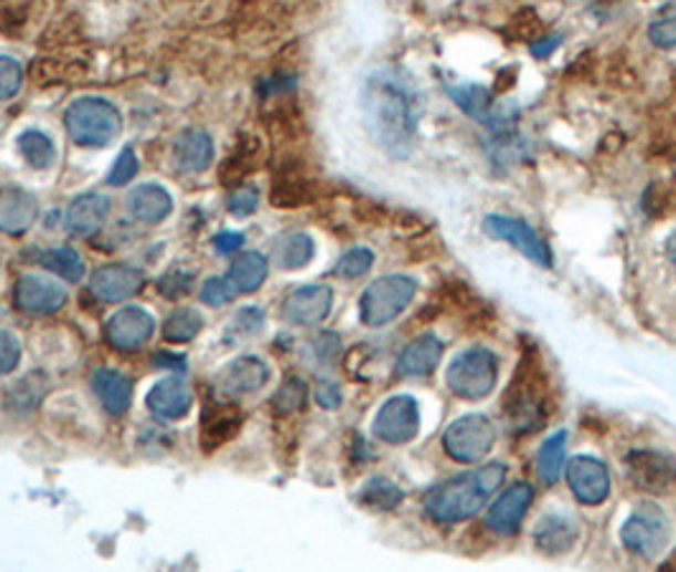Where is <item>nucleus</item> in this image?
I'll use <instances>...</instances> for the list:
<instances>
[{"mask_svg":"<svg viewBox=\"0 0 676 572\" xmlns=\"http://www.w3.org/2000/svg\"><path fill=\"white\" fill-rule=\"evenodd\" d=\"M496 443V428L489 417L481 413H470L458 417L448 425L443 433V448L448 458L456 464H481V460L491 454Z\"/></svg>","mask_w":676,"mask_h":572,"instance_id":"nucleus-7","label":"nucleus"},{"mask_svg":"<svg viewBox=\"0 0 676 572\" xmlns=\"http://www.w3.org/2000/svg\"><path fill=\"white\" fill-rule=\"evenodd\" d=\"M313 184L301 181V178H285V181L275 184L272 201H275V207H303V204L313 201Z\"/></svg>","mask_w":676,"mask_h":572,"instance_id":"nucleus-37","label":"nucleus"},{"mask_svg":"<svg viewBox=\"0 0 676 572\" xmlns=\"http://www.w3.org/2000/svg\"><path fill=\"white\" fill-rule=\"evenodd\" d=\"M443 352V341L435 334L417 336L402 349L397 358V374H402V377H427L440 364Z\"/></svg>","mask_w":676,"mask_h":572,"instance_id":"nucleus-24","label":"nucleus"},{"mask_svg":"<svg viewBox=\"0 0 676 572\" xmlns=\"http://www.w3.org/2000/svg\"><path fill=\"white\" fill-rule=\"evenodd\" d=\"M90 384L94 397L100 399V405L110 415H125L127 407L133 405V379L125 372L100 366V370L92 372Z\"/></svg>","mask_w":676,"mask_h":572,"instance_id":"nucleus-23","label":"nucleus"},{"mask_svg":"<svg viewBox=\"0 0 676 572\" xmlns=\"http://www.w3.org/2000/svg\"><path fill=\"white\" fill-rule=\"evenodd\" d=\"M237 298V288L229 278H209L201 285V301L207 305H225Z\"/></svg>","mask_w":676,"mask_h":572,"instance_id":"nucleus-47","label":"nucleus"},{"mask_svg":"<svg viewBox=\"0 0 676 572\" xmlns=\"http://www.w3.org/2000/svg\"><path fill=\"white\" fill-rule=\"evenodd\" d=\"M564 460H568V433L560 430L552 438L542 443V448L537 450V476L544 486H554L560 481L564 471Z\"/></svg>","mask_w":676,"mask_h":572,"instance_id":"nucleus-29","label":"nucleus"},{"mask_svg":"<svg viewBox=\"0 0 676 572\" xmlns=\"http://www.w3.org/2000/svg\"><path fill=\"white\" fill-rule=\"evenodd\" d=\"M666 258L676 264V229L669 235V239H666Z\"/></svg>","mask_w":676,"mask_h":572,"instance_id":"nucleus-56","label":"nucleus"},{"mask_svg":"<svg viewBox=\"0 0 676 572\" xmlns=\"http://www.w3.org/2000/svg\"><path fill=\"white\" fill-rule=\"evenodd\" d=\"M445 92L450 100L464 110L468 117L478 123H489L493 115V92L481 84H464V82H445Z\"/></svg>","mask_w":676,"mask_h":572,"instance_id":"nucleus-28","label":"nucleus"},{"mask_svg":"<svg viewBox=\"0 0 676 572\" xmlns=\"http://www.w3.org/2000/svg\"><path fill=\"white\" fill-rule=\"evenodd\" d=\"M110 215V199L105 194H82L72 201L70 211H66V227H70L72 237L87 239L97 235L102 225Z\"/></svg>","mask_w":676,"mask_h":572,"instance_id":"nucleus-25","label":"nucleus"},{"mask_svg":"<svg viewBox=\"0 0 676 572\" xmlns=\"http://www.w3.org/2000/svg\"><path fill=\"white\" fill-rule=\"evenodd\" d=\"M270 262L262 252H242L229 268V280L237 288V293H254L268 278Z\"/></svg>","mask_w":676,"mask_h":572,"instance_id":"nucleus-30","label":"nucleus"},{"mask_svg":"<svg viewBox=\"0 0 676 572\" xmlns=\"http://www.w3.org/2000/svg\"><path fill=\"white\" fill-rule=\"evenodd\" d=\"M70 138L84 148H107L123 133V113L105 97H80L64 113Z\"/></svg>","mask_w":676,"mask_h":572,"instance_id":"nucleus-4","label":"nucleus"},{"mask_svg":"<svg viewBox=\"0 0 676 572\" xmlns=\"http://www.w3.org/2000/svg\"><path fill=\"white\" fill-rule=\"evenodd\" d=\"M315 403H319L323 409H336L344 403V392L336 382L331 379H321L315 384Z\"/></svg>","mask_w":676,"mask_h":572,"instance_id":"nucleus-51","label":"nucleus"},{"mask_svg":"<svg viewBox=\"0 0 676 572\" xmlns=\"http://www.w3.org/2000/svg\"><path fill=\"white\" fill-rule=\"evenodd\" d=\"M313 352L321 358L323 364L336 362L341 354V339L339 334H331V331H323V334L313 341Z\"/></svg>","mask_w":676,"mask_h":572,"instance_id":"nucleus-52","label":"nucleus"},{"mask_svg":"<svg viewBox=\"0 0 676 572\" xmlns=\"http://www.w3.org/2000/svg\"><path fill=\"white\" fill-rule=\"evenodd\" d=\"M127 209L138 221L158 225L174 211V196L160 184H141L127 196Z\"/></svg>","mask_w":676,"mask_h":572,"instance_id":"nucleus-26","label":"nucleus"},{"mask_svg":"<svg viewBox=\"0 0 676 572\" xmlns=\"http://www.w3.org/2000/svg\"><path fill=\"white\" fill-rule=\"evenodd\" d=\"M70 293L46 275H21L15 280V305L29 315H49L62 311Z\"/></svg>","mask_w":676,"mask_h":572,"instance_id":"nucleus-14","label":"nucleus"},{"mask_svg":"<svg viewBox=\"0 0 676 572\" xmlns=\"http://www.w3.org/2000/svg\"><path fill=\"white\" fill-rule=\"evenodd\" d=\"M648 39L658 49H676V6L656 15L648 25Z\"/></svg>","mask_w":676,"mask_h":572,"instance_id":"nucleus-41","label":"nucleus"},{"mask_svg":"<svg viewBox=\"0 0 676 572\" xmlns=\"http://www.w3.org/2000/svg\"><path fill=\"white\" fill-rule=\"evenodd\" d=\"M423 97L413 76L397 66L366 76L362 87V117L370 138L389 158H407L415 148Z\"/></svg>","mask_w":676,"mask_h":572,"instance_id":"nucleus-1","label":"nucleus"},{"mask_svg":"<svg viewBox=\"0 0 676 572\" xmlns=\"http://www.w3.org/2000/svg\"><path fill=\"white\" fill-rule=\"evenodd\" d=\"M264 326V313L257 305H247V309L237 311L232 323L227 329V341H245L254 334H260Z\"/></svg>","mask_w":676,"mask_h":572,"instance_id":"nucleus-38","label":"nucleus"},{"mask_svg":"<svg viewBox=\"0 0 676 572\" xmlns=\"http://www.w3.org/2000/svg\"><path fill=\"white\" fill-rule=\"evenodd\" d=\"M242 428V413H239L235 403H225V397L209 399L201 415V446L214 450L232 440Z\"/></svg>","mask_w":676,"mask_h":572,"instance_id":"nucleus-21","label":"nucleus"},{"mask_svg":"<svg viewBox=\"0 0 676 572\" xmlns=\"http://www.w3.org/2000/svg\"><path fill=\"white\" fill-rule=\"evenodd\" d=\"M445 379L453 395L476 403V399L489 397L499 382V358L483 346L466 349L453 358Z\"/></svg>","mask_w":676,"mask_h":572,"instance_id":"nucleus-5","label":"nucleus"},{"mask_svg":"<svg viewBox=\"0 0 676 572\" xmlns=\"http://www.w3.org/2000/svg\"><path fill=\"white\" fill-rule=\"evenodd\" d=\"M270 379V366L257 356H237L235 362H229L225 370L217 374L214 387L221 397H237V395H250L264 387Z\"/></svg>","mask_w":676,"mask_h":572,"instance_id":"nucleus-18","label":"nucleus"},{"mask_svg":"<svg viewBox=\"0 0 676 572\" xmlns=\"http://www.w3.org/2000/svg\"><path fill=\"white\" fill-rule=\"evenodd\" d=\"M39 219V199L21 186L0 189V229L6 235H25Z\"/></svg>","mask_w":676,"mask_h":572,"instance_id":"nucleus-20","label":"nucleus"},{"mask_svg":"<svg viewBox=\"0 0 676 572\" xmlns=\"http://www.w3.org/2000/svg\"><path fill=\"white\" fill-rule=\"evenodd\" d=\"M141 170V160L138 156H135L133 148H125L123 153H119L117 160L113 164V168H110L107 174V184L110 186H125L131 184L135 176H138Z\"/></svg>","mask_w":676,"mask_h":572,"instance_id":"nucleus-43","label":"nucleus"},{"mask_svg":"<svg viewBox=\"0 0 676 572\" xmlns=\"http://www.w3.org/2000/svg\"><path fill=\"white\" fill-rule=\"evenodd\" d=\"M315 254V242L311 235L293 232L282 237L275 247V262L282 270H301Z\"/></svg>","mask_w":676,"mask_h":572,"instance_id":"nucleus-32","label":"nucleus"},{"mask_svg":"<svg viewBox=\"0 0 676 572\" xmlns=\"http://www.w3.org/2000/svg\"><path fill=\"white\" fill-rule=\"evenodd\" d=\"M194 275L186 270H170L168 275L158 280V293L168 298V301H181L184 295L191 293Z\"/></svg>","mask_w":676,"mask_h":572,"instance_id":"nucleus-44","label":"nucleus"},{"mask_svg":"<svg viewBox=\"0 0 676 572\" xmlns=\"http://www.w3.org/2000/svg\"><path fill=\"white\" fill-rule=\"evenodd\" d=\"M105 331L110 346L119 349V352H135L156 334V319L141 305H127V309L110 315Z\"/></svg>","mask_w":676,"mask_h":572,"instance_id":"nucleus-13","label":"nucleus"},{"mask_svg":"<svg viewBox=\"0 0 676 572\" xmlns=\"http://www.w3.org/2000/svg\"><path fill=\"white\" fill-rule=\"evenodd\" d=\"M597 6H615V3H621V0H595Z\"/></svg>","mask_w":676,"mask_h":572,"instance_id":"nucleus-57","label":"nucleus"},{"mask_svg":"<svg viewBox=\"0 0 676 572\" xmlns=\"http://www.w3.org/2000/svg\"><path fill=\"white\" fill-rule=\"evenodd\" d=\"M23 84V66L19 59L0 56V100H11L19 95Z\"/></svg>","mask_w":676,"mask_h":572,"instance_id":"nucleus-42","label":"nucleus"},{"mask_svg":"<svg viewBox=\"0 0 676 572\" xmlns=\"http://www.w3.org/2000/svg\"><path fill=\"white\" fill-rule=\"evenodd\" d=\"M580 537V527L575 522V517L564 514V511H552V514H544L539 519L532 534L534 548L547 554V558H562L572 548H575Z\"/></svg>","mask_w":676,"mask_h":572,"instance_id":"nucleus-19","label":"nucleus"},{"mask_svg":"<svg viewBox=\"0 0 676 572\" xmlns=\"http://www.w3.org/2000/svg\"><path fill=\"white\" fill-rule=\"evenodd\" d=\"M260 207V194L252 186H242V189H237L235 194H229L227 199V209L232 211L235 217H250Z\"/></svg>","mask_w":676,"mask_h":572,"instance_id":"nucleus-49","label":"nucleus"},{"mask_svg":"<svg viewBox=\"0 0 676 572\" xmlns=\"http://www.w3.org/2000/svg\"><path fill=\"white\" fill-rule=\"evenodd\" d=\"M257 160H260V141L250 138V143H239L237 153L235 156H229L225 168H221L219 178L227 186H235L242 181L247 174H252V170L257 168Z\"/></svg>","mask_w":676,"mask_h":572,"instance_id":"nucleus-34","label":"nucleus"},{"mask_svg":"<svg viewBox=\"0 0 676 572\" xmlns=\"http://www.w3.org/2000/svg\"><path fill=\"white\" fill-rule=\"evenodd\" d=\"M560 41H562V33H558V37H550V39H537V41H532V54L539 56V59L550 56L552 51L560 46Z\"/></svg>","mask_w":676,"mask_h":572,"instance_id":"nucleus-54","label":"nucleus"},{"mask_svg":"<svg viewBox=\"0 0 676 572\" xmlns=\"http://www.w3.org/2000/svg\"><path fill=\"white\" fill-rule=\"evenodd\" d=\"M564 474H568L572 497H575L580 503L597 507V503H603L607 497H611V474H607L603 460L578 456L564 466Z\"/></svg>","mask_w":676,"mask_h":572,"instance_id":"nucleus-12","label":"nucleus"},{"mask_svg":"<svg viewBox=\"0 0 676 572\" xmlns=\"http://www.w3.org/2000/svg\"><path fill=\"white\" fill-rule=\"evenodd\" d=\"M509 31H511V37L519 41H537L539 37H542V21H539L537 11H532V8H524V11H519L517 15H513L509 23Z\"/></svg>","mask_w":676,"mask_h":572,"instance_id":"nucleus-46","label":"nucleus"},{"mask_svg":"<svg viewBox=\"0 0 676 572\" xmlns=\"http://www.w3.org/2000/svg\"><path fill=\"white\" fill-rule=\"evenodd\" d=\"M483 232L493 239H503L511 247L524 254L527 260H532L539 268H552V250L547 245V239L534 232L527 221L507 215H489L483 219Z\"/></svg>","mask_w":676,"mask_h":572,"instance_id":"nucleus-9","label":"nucleus"},{"mask_svg":"<svg viewBox=\"0 0 676 572\" xmlns=\"http://www.w3.org/2000/svg\"><path fill=\"white\" fill-rule=\"evenodd\" d=\"M305 399H308L305 382L298 377H290L285 384H282V389L278 392L275 399H272V405H275L278 413L290 415V413H298V409H303Z\"/></svg>","mask_w":676,"mask_h":572,"instance_id":"nucleus-40","label":"nucleus"},{"mask_svg":"<svg viewBox=\"0 0 676 572\" xmlns=\"http://www.w3.org/2000/svg\"><path fill=\"white\" fill-rule=\"evenodd\" d=\"M672 540L669 517L656 503H638L633 514L621 527V542L626 550L644 560H654L666 550Z\"/></svg>","mask_w":676,"mask_h":572,"instance_id":"nucleus-8","label":"nucleus"},{"mask_svg":"<svg viewBox=\"0 0 676 572\" xmlns=\"http://www.w3.org/2000/svg\"><path fill=\"white\" fill-rule=\"evenodd\" d=\"M204 329V315L196 309H176L164 321V339L170 344H186Z\"/></svg>","mask_w":676,"mask_h":572,"instance_id":"nucleus-33","label":"nucleus"},{"mask_svg":"<svg viewBox=\"0 0 676 572\" xmlns=\"http://www.w3.org/2000/svg\"><path fill=\"white\" fill-rule=\"evenodd\" d=\"M21 362V341L11 331L0 329V377L11 374Z\"/></svg>","mask_w":676,"mask_h":572,"instance_id":"nucleus-48","label":"nucleus"},{"mask_svg":"<svg viewBox=\"0 0 676 572\" xmlns=\"http://www.w3.org/2000/svg\"><path fill=\"white\" fill-rule=\"evenodd\" d=\"M31 382H33V374H29V377H25L23 382L13 384V389L8 392V407H13V409H33V407L41 403V397H44L46 387L37 389L39 384H37V387H31Z\"/></svg>","mask_w":676,"mask_h":572,"instance_id":"nucleus-45","label":"nucleus"},{"mask_svg":"<svg viewBox=\"0 0 676 572\" xmlns=\"http://www.w3.org/2000/svg\"><path fill=\"white\" fill-rule=\"evenodd\" d=\"M507 481V466L486 464L440 483L425 497V511L438 524H458L478 514Z\"/></svg>","mask_w":676,"mask_h":572,"instance_id":"nucleus-3","label":"nucleus"},{"mask_svg":"<svg viewBox=\"0 0 676 572\" xmlns=\"http://www.w3.org/2000/svg\"><path fill=\"white\" fill-rule=\"evenodd\" d=\"M534 501L532 483L517 481L496 499L486 511V527L496 534H513L524 522L529 507Z\"/></svg>","mask_w":676,"mask_h":572,"instance_id":"nucleus-16","label":"nucleus"},{"mask_svg":"<svg viewBox=\"0 0 676 572\" xmlns=\"http://www.w3.org/2000/svg\"><path fill=\"white\" fill-rule=\"evenodd\" d=\"M372 264H374V252L366 250V247H354V250H349L344 258L336 262L333 272L344 280H354L366 275V272L372 270Z\"/></svg>","mask_w":676,"mask_h":572,"instance_id":"nucleus-39","label":"nucleus"},{"mask_svg":"<svg viewBox=\"0 0 676 572\" xmlns=\"http://www.w3.org/2000/svg\"><path fill=\"white\" fill-rule=\"evenodd\" d=\"M626 468L631 483L646 493L662 497V493H669L676 486V460L669 454H664V450H631Z\"/></svg>","mask_w":676,"mask_h":572,"instance_id":"nucleus-11","label":"nucleus"},{"mask_svg":"<svg viewBox=\"0 0 676 572\" xmlns=\"http://www.w3.org/2000/svg\"><path fill=\"white\" fill-rule=\"evenodd\" d=\"M153 362L166 366V370H178V372L186 370V358L184 356H174V354H166V352L158 354L156 358H153Z\"/></svg>","mask_w":676,"mask_h":572,"instance_id":"nucleus-55","label":"nucleus"},{"mask_svg":"<svg viewBox=\"0 0 676 572\" xmlns=\"http://www.w3.org/2000/svg\"><path fill=\"white\" fill-rule=\"evenodd\" d=\"M374 435L389 446H405L420 433V405L409 395H395L374 417Z\"/></svg>","mask_w":676,"mask_h":572,"instance_id":"nucleus-10","label":"nucleus"},{"mask_svg":"<svg viewBox=\"0 0 676 572\" xmlns=\"http://www.w3.org/2000/svg\"><path fill=\"white\" fill-rule=\"evenodd\" d=\"M214 160V141L207 131H186L174 145V164L186 174H201Z\"/></svg>","mask_w":676,"mask_h":572,"instance_id":"nucleus-27","label":"nucleus"},{"mask_svg":"<svg viewBox=\"0 0 676 572\" xmlns=\"http://www.w3.org/2000/svg\"><path fill=\"white\" fill-rule=\"evenodd\" d=\"M672 199L674 196L669 189H664L662 184H652L644 196V211L648 217H664L666 211H669V204H664V201H672Z\"/></svg>","mask_w":676,"mask_h":572,"instance_id":"nucleus-50","label":"nucleus"},{"mask_svg":"<svg viewBox=\"0 0 676 572\" xmlns=\"http://www.w3.org/2000/svg\"><path fill=\"white\" fill-rule=\"evenodd\" d=\"M501 413L513 435H529L544 428L552 413V392L537 344H524L521 349L517 370L503 392Z\"/></svg>","mask_w":676,"mask_h":572,"instance_id":"nucleus-2","label":"nucleus"},{"mask_svg":"<svg viewBox=\"0 0 676 572\" xmlns=\"http://www.w3.org/2000/svg\"><path fill=\"white\" fill-rule=\"evenodd\" d=\"M41 264L54 275L70 280V283H80L84 278V260L82 254L72 250V247H56L41 254Z\"/></svg>","mask_w":676,"mask_h":572,"instance_id":"nucleus-35","label":"nucleus"},{"mask_svg":"<svg viewBox=\"0 0 676 572\" xmlns=\"http://www.w3.org/2000/svg\"><path fill=\"white\" fill-rule=\"evenodd\" d=\"M405 501V491L384 476H374L358 491V503L372 511H392Z\"/></svg>","mask_w":676,"mask_h":572,"instance_id":"nucleus-31","label":"nucleus"},{"mask_svg":"<svg viewBox=\"0 0 676 572\" xmlns=\"http://www.w3.org/2000/svg\"><path fill=\"white\" fill-rule=\"evenodd\" d=\"M145 283V275L141 268L127 262H115L105 264V268H97L90 278V290L92 295L102 303H119L133 298L135 293H141V288Z\"/></svg>","mask_w":676,"mask_h":572,"instance_id":"nucleus-15","label":"nucleus"},{"mask_svg":"<svg viewBox=\"0 0 676 572\" xmlns=\"http://www.w3.org/2000/svg\"><path fill=\"white\" fill-rule=\"evenodd\" d=\"M242 245H245L242 232H221V235L214 237V250H217L219 254H232Z\"/></svg>","mask_w":676,"mask_h":572,"instance_id":"nucleus-53","label":"nucleus"},{"mask_svg":"<svg viewBox=\"0 0 676 572\" xmlns=\"http://www.w3.org/2000/svg\"><path fill=\"white\" fill-rule=\"evenodd\" d=\"M333 305V290L329 285L313 283L301 285L285 298L282 303V315L295 326H315V323L326 321Z\"/></svg>","mask_w":676,"mask_h":572,"instance_id":"nucleus-17","label":"nucleus"},{"mask_svg":"<svg viewBox=\"0 0 676 572\" xmlns=\"http://www.w3.org/2000/svg\"><path fill=\"white\" fill-rule=\"evenodd\" d=\"M417 293V280L407 275H384L364 290L358 301V313L366 326L379 329L395 321L397 315L413 303Z\"/></svg>","mask_w":676,"mask_h":572,"instance_id":"nucleus-6","label":"nucleus"},{"mask_svg":"<svg viewBox=\"0 0 676 572\" xmlns=\"http://www.w3.org/2000/svg\"><path fill=\"white\" fill-rule=\"evenodd\" d=\"M19 150L21 156L25 158V164H31L33 168H49L51 164H54V143H51V138L46 133L41 131H23L19 135Z\"/></svg>","mask_w":676,"mask_h":572,"instance_id":"nucleus-36","label":"nucleus"},{"mask_svg":"<svg viewBox=\"0 0 676 572\" xmlns=\"http://www.w3.org/2000/svg\"><path fill=\"white\" fill-rule=\"evenodd\" d=\"M150 413L164 420H181L188 415V409L194 407V392L181 377H168L153 384V389L145 397Z\"/></svg>","mask_w":676,"mask_h":572,"instance_id":"nucleus-22","label":"nucleus"}]
</instances>
